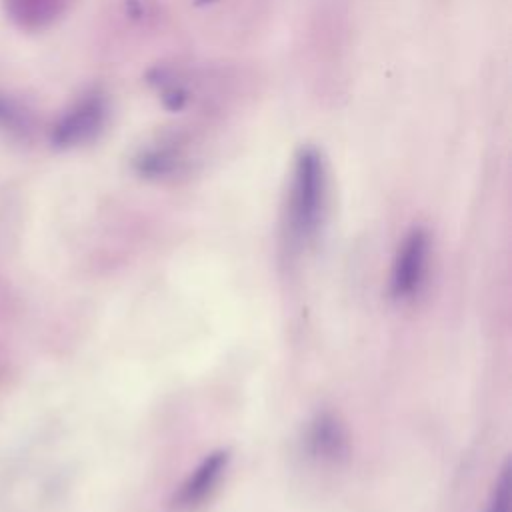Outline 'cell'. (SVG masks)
I'll return each instance as SVG.
<instances>
[{"label": "cell", "mask_w": 512, "mask_h": 512, "mask_svg": "<svg viewBox=\"0 0 512 512\" xmlns=\"http://www.w3.org/2000/svg\"><path fill=\"white\" fill-rule=\"evenodd\" d=\"M30 126L32 118L28 110L18 100L0 92V130L12 136H24Z\"/></svg>", "instance_id": "cell-7"}, {"label": "cell", "mask_w": 512, "mask_h": 512, "mask_svg": "<svg viewBox=\"0 0 512 512\" xmlns=\"http://www.w3.org/2000/svg\"><path fill=\"white\" fill-rule=\"evenodd\" d=\"M484 512H510V470L504 466L494 482Z\"/></svg>", "instance_id": "cell-8"}, {"label": "cell", "mask_w": 512, "mask_h": 512, "mask_svg": "<svg viewBox=\"0 0 512 512\" xmlns=\"http://www.w3.org/2000/svg\"><path fill=\"white\" fill-rule=\"evenodd\" d=\"M428 258L430 236L424 228L416 226L402 238L392 260L388 292L394 300H412L420 292L428 272Z\"/></svg>", "instance_id": "cell-2"}, {"label": "cell", "mask_w": 512, "mask_h": 512, "mask_svg": "<svg viewBox=\"0 0 512 512\" xmlns=\"http://www.w3.org/2000/svg\"><path fill=\"white\" fill-rule=\"evenodd\" d=\"M306 446L308 452L316 458L336 460L346 450V436L342 426L330 414H320L314 422H310Z\"/></svg>", "instance_id": "cell-5"}, {"label": "cell", "mask_w": 512, "mask_h": 512, "mask_svg": "<svg viewBox=\"0 0 512 512\" xmlns=\"http://www.w3.org/2000/svg\"><path fill=\"white\" fill-rule=\"evenodd\" d=\"M106 100L98 92L82 96L70 110L62 114L52 130V142L58 148H72L90 142L106 122Z\"/></svg>", "instance_id": "cell-3"}, {"label": "cell", "mask_w": 512, "mask_h": 512, "mask_svg": "<svg viewBox=\"0 0 512 512\" xmlns=\"http://www.w3.org/2000/svg\"><path fill=\"white\" fill-rule=\"evenodd\" d=\"M326 196L324 160L316 148H302L294 158L284 210V236L290 248L300 250L316 240L326 214Z\"/></svg>", "instance_id": "cell-1"}, {"label": "cell", "mask_w": 512, "mask_h": 512, "mask_svg": "<svg viewBox=\"0 0 512 512\" xmlns=\"http://www.w3.org/2000/svg\"><path fill=\"white\" fill-rule=\"evenodd\" d=\"M66 0H6L12 18L26 28H42L64 10Z\"/></svg>", "instance_id": "cell-6"}, {"label": "cell", "mask_w": 512, "mask_h": 512, "mask_svg": "<svg viewBox=\"0 0 512 512\" xmlns=\"http://www.w3.org/2000/svg\"><path fill=\"white\" fill-rule=\"evenodd\" d=\"M228 464L230 452L226 448L212 450L210 454H206L174 492L172 508L178 512H190L202 506L220 484L222 476L228 470Z\"/></svg>", "instance_id": "cell-4"}]
</instances>
